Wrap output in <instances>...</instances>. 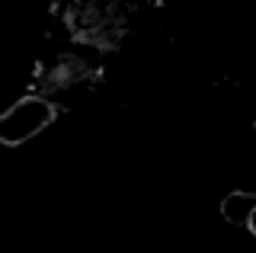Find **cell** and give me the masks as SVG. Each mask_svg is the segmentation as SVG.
Masks as SVG:
<instances>
[{
  "label": "cell",
  "mask_w": 256,
  "mask_h": 253,
  "mask_svg": "<svg viewBox=\"0 0 256 253\" xmlns=\"http://www.w3.org/2000/svg\"><path fill=\"white\" fill-rule=\"evenodd\" d=\"M52 122H54V106L45 96H22L10 112L0 118V141L16 148L22 141L36 138Z\"/></svg>",
  "instance_id": "1"
},
{
  "label": "cell",
  "mask_w": 256,
  "mask_h": 253,
  "mask_svg": "<svg viewBox=\"0 0 256 253\" xmlns=\"http://www.w3.org/2000/svg\"><path fill=\"white\" fill-rule=\"evenodd\" d=\"M221 215L237 228H246L253 224V215H256V196L253 192H230L221 205Z\"/></svg>",
  "instance_id": "2"
},
{
  "label": "cell",
  "mask_w": 256,
  "mask_h": 253,
  "mask_svg": "<svg viewBox=\"0 0 256 253\" xmlns=\"http://www.w3.org/2000/svg\"><path fill=\"white\" fill-rule=\"evenodd\" d=\"M250 228H253V234H256V215H253V224H250Z\"/></svg>",
  "instance_id": "3"
}]
</instances>
